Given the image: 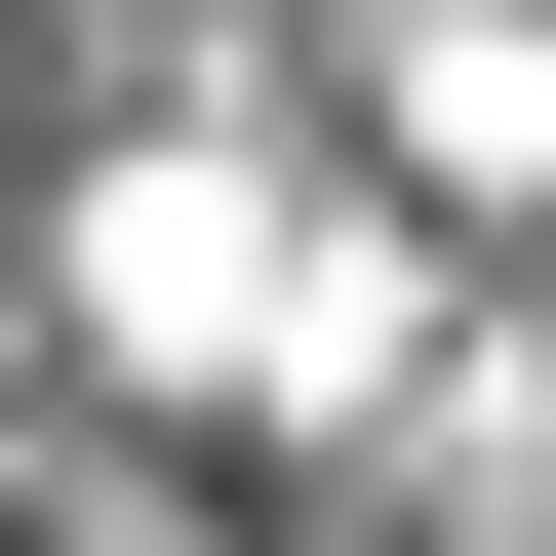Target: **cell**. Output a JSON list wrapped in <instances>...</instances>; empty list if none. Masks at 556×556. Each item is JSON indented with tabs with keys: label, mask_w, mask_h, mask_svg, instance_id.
Segmentation results:
<instances>
[{
	"label": "cell",
	"mask_w": 556,
	"mask_h": 556,
	"mask_svg": "<svg viewBox=\"0 0 556 556\" xmlns=\"http://www.w3.org/2000/svg\"><path fill=\"white\" fill-rule=\"evenodd\" d=\"M80 318H119L160 397H318V438H397V397H438V358H397V239L278 160V119H160V160H80Z\"/></svg>",
	"instance_id": "obj_1"
},
{
	"label": "cell",
	"mask_w": 556,
	"mask_h": 556,
	"mask_svg": "<svg viewBox=\"0 0 556 556\" xmlns=\"http://www.w3.org/2000/svg\"><path fill=\"white\" fill-rule=\"evenodd\" d=\"M397 160L438 199H556V0H438V40H397Z\"/></svg>",
	"instance_id": "obj_2"
}]
</instances>
